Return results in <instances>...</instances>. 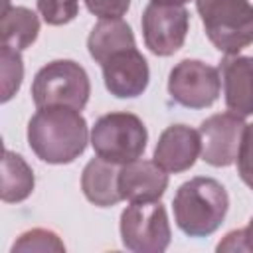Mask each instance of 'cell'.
<instances>
[{
	"instance_id": "1",
	"label": "cell",
	"mask_w": 253,
	"mask_h": 253,
	"mask_svg": "<svg viewBox=\"0 0 253 253\" xmlns=\"http://www.w3.org/2000/svg\"><path fill=\"white\" fill-rule=\"evenodd\" d=\"M89 138L87 121L71 107H40L28 123V144L47 164H71L85 152Z\"/></svg>"
},
{
	"instance_id": "2",
	"label": "cell",
	"mask_w": 253,
	"mask_h": 253,
	"mask_svg": "<svg viewBox=\"0 0 253 253\" xmlns=\"http://www.w3.org/2000/svg\"><path fill=\"white\" fill-rule=\"evenodd\" d=\"M227 210V190L208 176H196L184 182L172 200L174 221L188 237H208L217 231Z\"/></svg>"
},
{
	"instance_id": "3",
	"label": "cell",
	"mask_w": 253,
	"mask_h": 253,
	"mask_svg": "<svg viewBox=\"0 0 253 253\" xmlns=\"http://www.w3.org/2000/svg\"><path fill=\"white\" fill-rule=\"evenodd\" d=\"M208 40L225 55L253 43V4L249 0H196Z\"/></svg>"
},
{
	"instance_id": "4",
	"label": "cell",
	"mask_w": 253,
	"mask_h": 253,
	"mask_svg": "<svg viewBox=\"0 0 253 253\" xmlns=\"http://www.w3.org/2000/svg\"><path fill=\"white\" fill-rule=\"evenodd\" d=\"M146 142L148 130L134 113H107L91 126V146L95 154L113 164L138 160L146 150Z\"/></svg>"
},
{
	"instance_id": "5",
	"label": "cell",
	"mask_w": 253,
	"mask_h": 253,
	"mask_svg": "<svg viewBox=\"0 0 253 253\" xmlns=\"http://www.w3.org/2000/svg\"><path fill=\"white\" fill-rule=\"evenodd\" d=\"M91 95V81L83 65L73 59H53L45 63L32 81V99L36 107L63 105L85 109Z\"/></svg>"
},
{
	"instance_id": "6",
	"label": "cell",
	"mask_w": 253,
	"mask_h": 253,
	"mask_svg": "<svg viewBox=\"0 0 253 253\" xmlns=\"http://www.w3.org/2000/svg\"><path fill=\"white\" fill-rule=\"evenodd\" d=\"M121 239L132 253H162L168 249L172 231L166 208L156 202H130L121 213Z\"/></svg>"
},
{
	"instance_id": "7",
	"label": "cell",
	"mask_w": 253,
	"mask_h": 253,
	"mask_svg": "<svg viewBox=\"0 0 253 253\" xmlns=\"http://www.w3.org/2000/svg\"><path fill=\"white\" fill-rule=\"evenodd\" d=\"M221 91L219 69L200 59H182L168 75L170 97L186 109L211 107Z\"/></svg>"
},
{
	"instance_id": "8",
	"label": "cell",
	"mask_w": 253,
	"mask_h": 253,
	"mask_svg": "<svg viewBox=\"0 0 253 253\" xmlns=\"http://www.w3.org/2000/svg\"><path fill=\"white\" fill-rule=\"evenodd\" d=\"M142 38L144 45L158 57L176 53L188 36L190 14L184 6L152 2L142 12Z\"/></svg>"
},
{
	"instance_id": "9",
	"label": "cell",
	"mask_w": 253,
	"mask_h": 253,
	"mask_svg": "<svg viewBox=\"0 0 253 253\" xmlns=\"http://www.w3.org/2000/svg\"><path fill=\"white\" fill-rule=\"evenodd\" d=\"M243 117L225 111L215 113L202 121L200 138H202V160L213 168H227L237 160V152L241 146Z\"/></svg>"
},
{
	"instance_id": "10",
	"label": "cell",
	"mask_w": 253,
	"mask_h": 253,
	"mask_svg": "<svg viewBox=\"0 0 253 253\" xmlns=\"http://www.w3.org/2000/svg\"><path fill=\"white\" fill-rule=\"evenodd\" d=\"M101 69L107 91L119 99L142 95L150 81L148 61L136 47H126L113 53L105 63H101Z\"/></svg>"
},
{
	"instance_id": "11",
	"label": "cell",
	"mask_w": 253,
	"mask_h": 253,
	"mask_svg": "<svg viewBox=\"0 0 253 253\" xmlns=\"http://www.w3.org/2000/svg\"><path fill=\"white\" fill-rule=\"evenodd\" d=\"M202 154L200 130L188 125H170L158 136L154 146V162L170 174L190 170Z\"/></svg>"
},
{
	"instance_id": "12",
	"label": "cell",
	"mask_w": 253,
	"mask_h": 253,
	"mask_svg": "<svg viewBox=\"0 0 253 253\" xmlns=\"http://www.w3.org/2000/svg\"><path fill=\"white\" fill-rule=\"evenodd\" d=\"M227 111L239 117L253 115V55H225L219 63Z\"/></svg>"
},
{
	"instance_id": "13",
	"label": "cell",
	"mask_w": 253,
	"mask_h": 253,
	"mask_svg": "<svg viewBox=\"0 0 253 253\" xmlns=\"http://www.w3.org/2000/svg\"><path fill=\"white\" fill-rule=\"evenodd\" d=\"M168 188V172L154 160H132L119 170V192L128 202H156Z\"/></svg>"
},
{
	"instance_id": "14",
	"label": "cell",
	"mask_w": 253,
	"mask_h": 253,
	"mask_svg": "<svg viewBox=\"0 0 253 253\" xmlns=\"http://www.w3.org/2000/svg\"><path fill=\"white\" fill-rule=\"evenodd\" d=\"M117 164L103 160L101 156L91 158L81 172V190L85 198L99 206L111 208L123 200L119 192V170Z\"/></svg>"
},
{
	"instance_id": "15",
	"label": "cell",
	"mask_w": 253,
	"mask_h": 253,
	"mask_svg": "<svg viewBox=\"0 0 253 253\" xmlns=\"http://www.w3.org/2000/svg\"><path fill=\"white\" fill-rule=\"evenodd\" d=\"M136 47V40L132 34V28L121 18V20H99L89 38H87V49L89 55L101 65L105 63L113 53Z\"/></svg>"
},
{
	"instance_id": "16",
	"label": "cell",
	"mask_w": 253,
	"mask_h": 253,
	"mask_svg": "<svg viewBox=\"0 0 253 253\" xmlns=\"http://www.w3.org/2000/svg\"><path fill=\"white\" fill-rule=\"evenodd\" d=\"M40 34V18L34 10L26 6H10L6 2L2 10V24H0V36L2 45H8L12 49H28Z\"/></svg>"
},
{
	"instance_id": "17",
	"label": "cell",
	"mask_w": 253,
	"mask_h": 253,
	"mask_svg": "<svg viewBox=\"0 0 253 253\" xmlns=\"http://www.w3.org/2000/svg\"><path fill=\"white\" fill-rule=\"evenodd\" d=\"M34 186H36V178L30 164L24 160V156L6 148L2 158V190H0L2 202L20 204L32 196Z\"/></svg>"
},
{
	"instance_id": "18",
	"label": "cell",
	"mask_w": 253,
	"mask_h": 253,
	"mask_svg": "<svg viewBox=\"0 0 253 253\" xmlns=\"http://www.w3.org/2000/svg\"><path fill=\"white\" fill-rule=\"evenodd\" d=\"M0 79H2V103H8L22 87L24 79V61L18 49L8 45L0 47Z\"/></svg>"
},
{
	"instance_id": "19",
	"label": "cell",
	"mask_w": 253,
	"mask_h": 253,
	"mask_svg": "<svg viewBox=\"0 0 253 253\" xmlns=\"http://www.w3.org/2000/svg\"><path fill=\"white\" fill-rule=\"evenodd\" d=\"M12 253H20V251H40V253H45V251H55V253H63L65 251V245L63 241L59 239V235L51 229H43V227H34V229H28L24 231L12 245L10 249Z\"/></svg>"
},
{
	"instance_id": "20",
	"label": "cell",
	"mask_w": 253,
	"mask_h": 253,
	"mask_svg": "<svg viewBox=\"0 0 253 253\" xmlns=\"http://www.w3.org/2000/svg\"><path fill=\"white\" fill-rule=\"evenodd\" d=\"M38 12L49 26H65L79 14V0H36Z\"/></svg>"
},
{
	"instance_id": "21",
	"label": "cell",
	"mask_w": 253,
	"mask_h": 253,
	"mask_svg": "<svg viewBox=\"0 0 253 253\" xmlns=\"http://www.w3.org/2000/svg\"><path fill=\"white\" fill-rule=\"evenodd\" d=\"M235 162H237L239 178L253 190V123L247 125L243 130V138Z\"/></svg>"
},
{
	"instance_id": "22",
	"label": "cell",
	"mask_w": 253,
	"mask_h": 253,
	"mask_svg": "<svg viewBox=\"0 0 253 253\" xmlns=\"http://www.w3.org/2000/svg\"><path fill=\"white\" fill-rule=\"evenodd\" d=\"M87 10L99 20H121L128 8L130 0H83Z\"/></svg>"
},
{
	"instance_id": "23",
	"label": "cell",
	"mask_w": 253,
	"mask_h": 253,
	"mask_svg": "<svg viewBox=\"0 0 253 253\" xmlns=\"http://www.w3.org/2000/svg\"><path fill=\"white\" fill-rule=\"evenodd\" d=\"M215 249H217V251H247L245 237H243V229L229 231V233L223 237V241L217 243Z\"/></svg>"
},
{
	"instance_id": "24",
	"label": "cell",
	"mask_w": 253,
	"mask_h": 253,
	"mask_svg": "<svg viewBox=\"0 0 253 253\" xmlns=\"http://www.w3.org/2000/svg\"><path fill=\"white\" fill-rule=\"evenodd\" d=\"M243 237H245V245H247V251H253V217L249 219L247 227L243 229Z\"/></svg>"
},
{
	"instance_id": "25",
	"label": "cell",
	"mask_w": 253,
	"mask_h": 253,
	"mask_svg": "<svg viewBox=\"0 0 253 253\" xmlns=\"http://www.w3.org/2000/svg\"><path fill=\"white\" fill-rule=\"evenodd\" d=\"M152 2H164V4H176V6H184L190 0H152Z\"/></svg>"
}]
</instances>
